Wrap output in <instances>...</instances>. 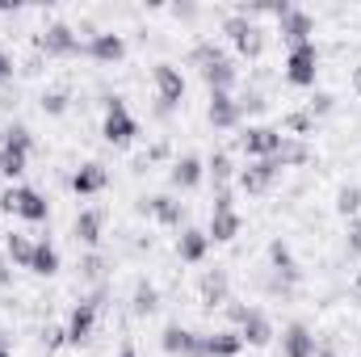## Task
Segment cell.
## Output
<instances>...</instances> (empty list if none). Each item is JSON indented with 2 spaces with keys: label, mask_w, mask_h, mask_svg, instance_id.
<instances>
[{
  "label": "cell",
  "mask_w": 361,
  "mask_h": 357,
  "mask_svg": "<svg viewBox=\"0 0 361 357\" xmlns=\"http://www.w3.org/2000/svg\"><path fill=\"white\" fill-rule=\"evenodd\" d=\"M277 173H281L277 156H273V160H252L248 169H240V189H244V193H269Z\"/></svg>",
  "instance_id": "cell-12"
},
{
  "label": "cell",
  "mask_w": 361,
  "mask_h": 357,
  "mask_svg": "<svg viewBox=\"0 0 361 357\" xmlns=\"http://www.w3.org/2000/svg\"><path fill=\"white\" fill-rule=\"evenodd\" d=\"M235 63L231 59H210V63H202V80H206V89L210 92H231L235 89Z\"/></svg>",
  "instance_id": "cell-20"
},
{
  "label": "cell",
  "mask_w": 361,
  "mask_h": 357,
  "mask_svg": "<svg viewBox=\"0 0 361 357\" xmlns=\"http://www.w3.org/2000/svg\"><path fill=\"white\" fill-rule=\"evenodd\" d=\"M118 357H139V349H135V345H122V349H118Z\"/></svg>",
  "instance_id": "cell-41"
},
{
  "label": "cell",
  "mask_w": 361,
  "mask_h": 357,
  "mask_svg": "<svg viewBox=\"0 0 361 357\" xmlns=\"http://www.w3.org/2000/svg\"><path fill=\"white\" fill-rule=\"evenodd\" d=\"M240 353H244L240 332H214V337H202V357H240Z\"/></svg>",
  "instance_id": "cell-24"
},
{
  "label": "cell",
  "mask_w": 361,
  "mask_h": 357,
  "mask_svg": "<svg viewBox=\"0 0 361 357\" xmlns=\"http://www.w3.org/2000/svg\"><path fill=\"white\" fill-rule=\"evenodd\" d=\"M105 185H109V169H105V164H97V160L80 164V169L72 173V193H80V198H92V193H101Z\"/></svg>",
  "instance_id": "cell-16"
},
{
  "label": "cell",
  "mask_w": 361,
  "mask_h": 357,
  "mask_svg": "<svg viewBox=\"0 0 361 357\" xmlns=\"http://www.w3.org/2000/svg\"><path fill=\"white\" fill-rule=\"evenodd\" d=\"M206 118H210L214 131H235L240 118H244V109H240V101H235L231 92H210V109H206Z\"/></svg>",
  "instance_id": "cell-14"
},
{
  "label": "cell",
  "mask_w": 361,
  "mask_h": 357,
  "mask_svg": "<svg viewBox=\"0 0 361 357\" xmlns=\"http://www.w3.org/2000/svg\"><path fill=\"white\" fill-rule=\"evenodd\" d=\"M0 357H13V349H8V345H4V341H0Z\"/></svg>",
  "instance_id": "cell-43"
},
{
  "label": "cell",
  "mask_w": 361,
  "mask_h": 357,
  "mask_svg": "<svg viewBox=\"0 0 361 357\" xmlns=\"http://www.w3.org/2000/svg\"><path fill=\"white\" fill-rule=\"evenodd\" d=\"M101 227H105V214H101V210H80L76 223H72V236H76V244L97 248V244H101Z\"/></svg>",
  "instance_id": "cell-22"
},
{
  "label": "cell",
  "mask_w": 361,
  "mask_h": 357,
  "mask_svg": "<svg viewBox=\"0 0 361 357\" xmlns=\"http://www.w3.org/2000/svg\"><path fill=\"white\" fill-rule=\"evenodd\" d=\"M80 269H85L89 277H97V273H101V257H89V261H85V265H80Z\"/></svg>",
  "instance_id": "cell-40"
},
{
  "label": "cell",
  "mask_w": 361,
  "mask_h": 357,
  "mask_svg": "<svg viewBox=\"0 0 361 357\" xmlns=\"http://www.w3.org/2000/svg\"><path fill=\"white\" fill-rule=\"evenodd\" d=\"M281 131H286L290 139H302V135H311V131H315V118H311L307 109H298V114H286V118H281Z\"/></svg>",
  "instance_id": "cell-31"
},
{
  "label": "cell",
  "mask_w": 361,
  "mask_h": 357,
  "mask_svg": "<svg viewBox=\"0 0 361 357\" xmlns=\"http://www.w3.org/2000/svg\"><path fill=\"white\" fill-rule=\"evenodd\" d=\"M315 357H341V353H332V349H319V353H315Z\"/></svg>",
  "instance_id": "cell-44"
},
{
  "label": "cell",
  "mask_w": 361,
  "mask_h": 357,
  "mask_svg": "<svg viewBox=\"0 0 361 357\" xmlns=\"http://www.w3.org/2000/svg\"><path fill=\"white\" fill-rule=\"evenodd\" d=\"M143 214H152L156 223H164V227H177L180 223V202L177 198H169V193H156V198H143V206H139Z\"/></svg>",
  "instance_id": "cell-23"
},
{
  "label": "cell",
  "mask_w": 361,
  "mask_h": 357,
  "mask_svg": "<svg viewBox=\"0 0 361 357\" xmlns=\"http://www.w3.org/2000/svg\"><path fill=\"white\" fill-rule=\"evenodd\" d=\"M4 253H8V261H13V265H21V269L34 265V240H25V236H17V231L4 240Z\"/></svg>",
  "instance_id": "cell-29"
},
{
  "label": "cell",
  "mask_w": 361,
  "mask_h": 357,
  "mask_svg": "<svg viewBox=\"0 0 361 357\" xmlns=\"http://www.w3.org/2000/svg\"><path fill=\"white\" fill-rule=\"evenodd\" d=\"M156 307H160V290L152 282H139L135 286V315H152Z\"/></svg>",
  "instance_id": "cell-32"
},
{
  "label": "cell",
  "mask_w": 361,
  "mask_h": 357,
  "mask_svg": "<svg viewBox=\"0 0 361 357\" xmlns=\"http://www.w3.org/2000/svg\"><path fill=\"white\" fill-rule=\"evenodd\" d=\"M206 253H210V236L206 231H197V227H185L177 236V257L185 265H202L206 261Z\"/></svg>",
  "instance_id": "cell-17"
},
{
  "label": "cell",
  "mask_w": 361,
  "mask_h": 357,
  "mask_svg": "<svg viewBox=\"0 0 361 357\" xmlns=\"http://www.w3.org/2000/svg\"><path fill=\"white\" fill-rule=\"evenodd\" d=\"M101 135H105V143H114V147H126V143L139 135V122L130 118L126 101H118V97H109V101H105V122H101Z\"/></svg>",
  "instance_id": "cell-6"
},
{
  "label": "cell",
  "mask_w": 361,
  "mask_h": 357,
  "mask_svg": "<svg viewBox=\"0 0 361 357\" xmlns=\"http://www.w3.org/2000/svg\"><path fill=\"white\" fill-rule=\"evenodd\" d=\"M353 85H357V97H361V68H353Z\"/></svg>",
  "instance_id": "cell-42"
},
{
  "label": "cell",
  "mask_w": 361,
  "mask_h": 357,
  "mask_svg": "<svg viewBox=\"0 0 361 357\" xmlns=\"http://www.w3.org/2000/svg\"><path fill=\"white\" fill-rule=\"evenodd\" d=\"M281 131H273V126H248L244 135H240V152L248 156V160H273L277 152H281Z\"/></svg>",
  "instance_id": "cell-8"
},
{
  "label": "cell",
  "mask_w": 361,
  "mask_h": 357,
  "mask_svg": "<svg viewBox=\"0 0 361 357\" xmlns=\"http://www.w3.org/2000/svg\"><path fill=\"white\" fill-rule=\"evenodd\" d=\"M223 34H227L231 47H235L240 55H248V59H257V55L265 51V30H261L248 13H231V17H223Z\"/></svg>",
  "instance_id": "cell-3"
},
{
  "label": "cell",
  "mask_w": 361,
  "mask_h": 357,
  "mask_svg": "<svg viewBox=\"0 0 361 357\" xmlns=\"http://www.w3.org/2000/svg\"><path fill=\"white\" fill-rule=\"evenodd\" d=\"M0 341H4V337H0Z\"/></svg>",
  "instance_id": "cell-45"
},
{
  "label": "cell",
  "mask_w": 361,
  "mask_h": 357,
  "mask_svg": "<svg viewBox=\"0 0 361 357\" xmlns=\"http://www.w3.org/2000/svg\"><path fill=\"white\" fill-rule=\"evenodd\" d=\"M319 76V47L315 42H302V47H290L286 51V80L294 89H311Z\"/></svg>",
  "instance_id": "cell-5"
},
{
  "label": "cell",
  "mask_w": 361,
  "mask_h": 357,
  "mask_svg": "<svg viewBox=\"0 0 361 357\" xmlns=\"http://www.w3.org/2000/svg\"><path fill=\"white\" fill-rule=\"evenodd\" d=\"M210 59H223V51H219L214 42H197V47H193V63L202 68V63H210Z\"/></svg>",
  "instance_id": "cell-37"
},
{
  "label": "cell",
  "mask_w": 361,
  "mask_h": 357,
  "mask_svg": "<svg viewBox=\"0 0 361 357\" xmlns=\"http://www.w3.org/2000/svg\"><path fill=\"white\" fill-rule=\"evenodd\" d=\"M68 109V92L63 89H51V92H42V114H51V118H59Z\"/></svg>",
  "instance_id": "cell-34"
},
{
  "label": "cell",
  "mask_w": 361,
  "mask_h": 357,
  "mask_svg": "<svg viewBox=\"0 0 361 357\" xmlns=\"http://www.w3.org/2000/svg\"><path fill=\"white\" fill-rule=\"evenodd\" d=\"M269 261H273V269H277L286 282H298V277H302L298 265H294V257H290V244H286V240H273L269 244Z\"/></svg>",
  "instance_id": "cell-28"
},
{
  "label": "cell",
  "mask_w": 361,
  "mask_h": 357,
  "mask_svg": "<svg viewBox=\"0 0 361 357\" xmlns=\"http://www.w3.org/2000/svg\"><path fill=\"white\" fill-rule=\"evenodd\" d=\"M227 315L240 324L235 332H240V341H244V345H252V349H265L273 337H277V332H273V324H269V315H265V311H257V307H227Z\"/></svg>",
  "instance_id": "cell-4"
},
{
  "label": "cell",
  "mask_w": 361,
  "mask_h": 357,
  "mask_svg": "<svg viewBox=\"0 0 361 357\" xmlns=\"http://www.w3.org/2000/svg\"><path fill=\"white\" fill-rule=\"evenodd\" d=\"M160 349L173 353V357H202V337H193V332L180 328V324H169L164 337H160Z\"/></svg>",
  "instance_id": "cell-15"
},
{
  "label": "cell",
  "mask_w": 361,
  "mask_h": 357,
  "mask_svg": "<svg viewBox=\"0 0 361 357\" xmlns=\"http://www.w3.org/2000/svg\"><path fill=\"white\" fill-rule=\"evenodd\" d=\"M206 173L214 177V185H219V193H223V185H227V181L235 177V164H231V156H227V152H214V156L206 160Z\"/></svg>",
  "instance_id": "cell-30"
},
{
  "label": "cell",
  "mask_w": 361,
  "mask_h": 357,
  "mask_svg": "<svg viewBox=\"0 0 361 357\" xmlns=\"http://www.w3.org/2000/svg\"><path fill=\"white\" fill-rule=\"evenodd\" d=\"M336 210H341L345 219H357V210H361V189L357 185H345V189L336 193Z\"/></svg>",
  "instance_id": "cell-33"
},
{
  "label": "cell",
  "mask_w": 361,
  "mask_h": 357,
  "mask_svg": "<svg viewBox=\"0 0 361 357\" xmlns=\"http://www.w3.org/2000/svg\"><path fill=\"white\" fill-rule=\"evenodd\" d=\"M42 345H47V353H51V349H59V345H68V328L47 324V328H42Z\"/></svg>",
  "instance_id": "cell-36"
},
{
  "label": "cell",
  "mask_w": 361,
  "mask_h": 357,
  "mask_svg": "<svg viewBox=\"0 0 361 357\" xmlns=\"http://www.w3.org/2000/svg\"><path fill=\"white\" fill-rule=\"evenodd\" d=\"M277 164L281 169H302V164H311V147L302 143V139H281V152H277Z\"/></svg>",
  "instance_id": "cell-26"
},
{
  "label": "cell",
  "mask_w": 361,
  "mask_h": 357,
  "mask_svg": "<svg viewBox=\"0 0 361 357\" xmlns=\"http://www.w3.org/2000/svg\"><path fill=\"white\" fill-rule=\"evenodd\" d=\"M0 210H8V214H17V219H25V223H47V219H51L47 198H42L38 189H30V185H8V189L0 193Z\"/></svg>",
  "instance_id": "cell-1"
},
{
  "label": "cell",
  "mask_w": 361,
  "mask_h": 357,
  "mask_svg": "<svg viewBox=\"0 0 361 357\" xmlns=\"http://www.w3.org/2000/svg\"><path fill=\"white\" fill-rule=\"evenodd\" d=\"M315 337H311V328L307 324H290L286 332H281V357H315Z\"/></svg>",
  "instance_id": "cell-18"
},
{
  "label": "cell",
  "mask_w": 361,
  "mask_h": 357,
  "mask_svg": "<svg viewBox=\"0 0 361 357\" xmlns=\"http://www.w3.org/2000/svg\"><path fill=\"white\" fill-rule=\"evenodd\" d=\"M240 231H244V219L235 214L231 193L223 189V193L214 198V210H210V227H206V236H210V244H231Z\"/></svg>",
  "instance_id": "cell-7"
},
{
  "label": "cell",
  "mask_w": 361,
  "mask_h": 357,
  "mask_svg": "<svg viewBox=\"0 0 361 357\" xmlns=\"http://www.w3.org/2000/svg\"><path fill=\"white\" fill-rule=\"evenodd\" d=\"M30 152H34V135L25 126H8L4 131V143H0V177L17 181L30 164Z\"/></svg>",
  "instance_id": "cell-2"
},
{
  "label": "cell",
  "mask_w": 361,
  "mask_h": 357,
  "mask_svg": "<svg viewBox=\"0 0 361 357\" xmlns=\"http://www.w3.org/2000/svg\"><path fill=\"white\" fill-rule=\"evenodd\" d=\"M227 294H231L227 273H223V269H210V273L202 277V303H206V307H223V303H231Z\"/></svg>",
  "instance_id": "cell-25"
},
{
  "label": "cell",
  "mask_w": 361,
  "mask_h": 357,
  "mask_svg": "<svg viewBox=\"0 0 361 357\" xmlns=\"http://www.w3.org/2000/svg\"><path fill=\"white\" fill-rule=\"evenodd\" d=\"M345 244H349L353 257H361V219H349V236H345Z\"/></svg>",
  "instance_id": "cell-38"
},
{
  "label": "cell",
  "mask_w": 361,
  "mask_h": 357,
  "mask_svg": "<svg viewBox=\"0 0 361 357\" xmlns=\"http://www.w3.org/2000/svg\"><path fill=\"white\" fill-rule=\"evenodd\" d=\"M8 76H13V59H8V55H4V51H0V85H4V80H8Z\"/></svg>",
  "instance_id": "cell-39"
},
{
  "label": "cell",
  "mask_w": 361,
  "mask_h": 357,
  "mask_svg": "<svg viewBox=\"0 0 361 357\" xmlns=\"http://www.w3.org/2000/svg\"><path fill=\"white\" fill-rule=\"evenodd\" d=\"M38 51H47V55H80L85 47H80L76 30H72L68 21H51V25L38 34Z\"/></svg>",
  "instance_id": "cell-11"
},
{
  "label": "cell",
  "mask_w": 361,
  "mask_h": 357,
  "mask_svg": "<svg viewBox=\"0 0 361 357\" xmlns=\"http://www.w3.org/2000/svg\"><path fill=\"white\" fill-rule=\"evenodd\" d=\"M277 30H281V38H286L290 47L315 42V38H311V34H315V17H311L307 8H298V4H290V8L277 17Z\"/></svg>",
  "instance_id": "cell-10"
},
{
  "label": "cell",
  "mask_w": 361,
  "mask_h": 357,
  "mask_svg": "<svg viewBox=\"0 0 361 357\" xmlns=\"http://www.w3.org/2000/svg\"><path fill=\"white\" fill-rule=\"evenodd\" d=\"M336 109V97H328V92H315L311 97V105H307V114L311 118H324V114H332Z\"/></svg>",
  "instance_id": "cell-35"
},
{
  "label": "cell",
  "mask_w": 361,
  "mask_h": 357,
  "mask_svg": "<svg viewBox=\"0 0 361 357\" xmlns=\"http://www.w3.org/2000/svg\"><path fill=\"white\" fill-rule=\"evenodd\" d=\"M68 345H85V341H92V328H97V298H89V303H76L72 307V315H68Z\"/></svg>",
  "instance_id": "cell-13"
},
{
  "label": "cell",
  "mask_w": 361,
  "mask_h": 357,
  "mask_svg": "<svg viewBox=\"0 0 361 357\" xmlns=\"http://www.w3.org/2000/svg\"><path fill=\"white\" fill-rule=\"evenodd\" d=\"M202 177H206L202 156H180L177 164H173V173H169V185H173V189H197Z\"/></svg>",
  "instance_id": "cell-21"
},
{
  "label": "cell",
  "mask_w": 361,
  "mask_h": 357,
  "mask_svg": "<svg viewBox=\"0 0 361 357\" xmlns=\"http://www.w3.org/2000/svg\"><path fill=\"white\" fill-rule=\"evenodd\" d=\"M85 51L92 59H101V63H122L126 59V38L122 34H92Z\"/></svg>",
  "instance_id": "cell-19"
},
{
  "label": "cell",
  "mask_w": 361,
  "mask_h": 357,
  "mask_svg": "<svg viewBox=\"0 0 361 357\" xmlns=\"http://www.w3.org/2000/svg\"><path fill=\"white\" fill-rule=\"evenodd\" d=\"M152 80H156V97H160V109H177L185 101V76H180L173 63H156L152 68Z\"/></svg>",
  "instance_id": "cell-9"
},
{
  "label": "cell",
  "mask_w": 361,
  "mask_h": 357,
  "mask_svg": "<svg viewBox=\"0 0 361 357\" xmlns=\"http://www.w3.org/2000/svg\"><path fill=\"white\" fill-rule=\"evenodd\" d=\"M30 273H38V277L59 273V248H55L51 240H38V244H34V265H30Z\"/></svg>",
  "instance_id": "cell-27"
}]
</instances>
